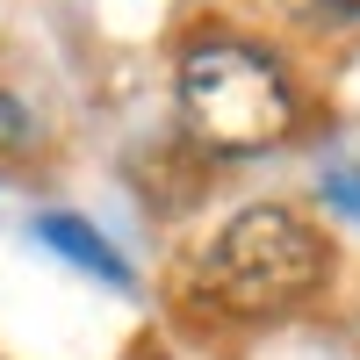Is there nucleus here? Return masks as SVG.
I'll return each mask as SVG.
<instances>
[{"mask_svg": "<svg viewBox=\"0 0 360 360\" xmlns=\"http://www.w3.org/2000/svg\"><path fill=\"white\" fill-rule=\"evenodd\" d=\"M37 245H51L58 259H72L79 274H94V281H108V288H130V259L115 252L86 217H72V209H51V217H37Z\"/></svg>", "mask_w": 360, "mask_h": 360, "instance_id": "nucleus-3", "label": "nucleus"}, {"mask_svg": "<svg viewBox=\"0 0 360 360\" xmlns=\"http://www.w3.org/2000/svg\"><path fill=\"white\" fill-rule=\"evenodd\" d=\"M202 295L231 317H288L332 281V245L281 202H252L209 238L195 266Z\"/></svg>", "mask_w": 360, "mask_h": 360, "instance_id": "nucleus-2", "label": "nucleus"}, {"mask_svg": "<svg viewBox=\"0 0 360 360\" xmlns=\"http://www.w3.org/2000/svg\"><path fill=\"white\" fill-rule=\"evenodd\" d=\"M281 8L310 29H360V0H281Z\"/></svg>", "mask_w": 360, "mask_h": 360, "instance_id": "nucleus-4", "label": "nucleus"}, {"mask_svg": "<svg viewBox=\"0 0 360 360\" xmlns=\"http://www.w3.org/2000/svg\"><path fill=\"white\" fill-rule=\"evenodd\" d=\"M130 360H173V353H166V346H137Z\"/></svg>", "mask_w": 360, "mask_h": 360, "instance_id": "nucleus-6", "label": "nucleus"}, {"mask_svg": "<svg viewBox=\"0 0 360 360\" xmlns=\"http://www.w3.org/2000/svg\"><path fill=\"white\" fill-rule=\"evenodd\" d=\"M324 195H332L339 209H353V217H360V173H353V166H332V173H324Z\"/></svg>", "mask_w": 360, "mask_h": 360, "instance_id": "nucleus-5", "label": "nucleus"}, {"mask_svg": "<svg viewBox=\"0 0 360 360\" xmlns=\"http://www.w3.org/2000/svg\"><path fill=\"white\" fill-rule=\"evenodd\" d=\"M173 86H180V123L217 159H252V152L281 144L303 123L295 72L266 44L231 37V29H202V37L180 51Z\"/></svg>", "mask_w": 360, "mask_h": 360, "instance_id": "nucleus-1", "label": "nucleus"}]
</instances>
